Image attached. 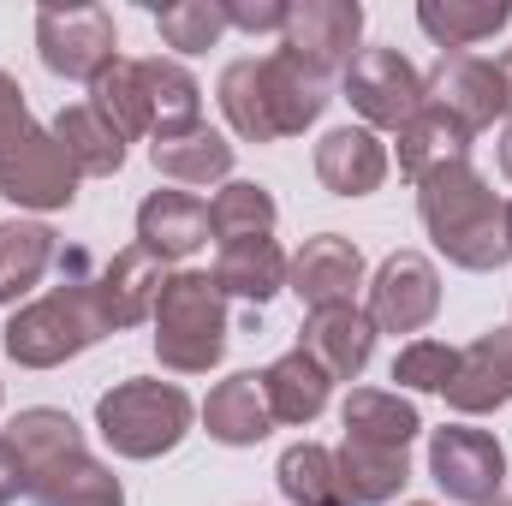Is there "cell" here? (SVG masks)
Masks as SVG:
<instances>
[{"instance_id": "1", "label": "cell", "mask_w": 512, "mask_h": 506, "mask_svg": "<svg viewBox=\"0 0 512 506\" xmlns=\"http://www.w3.org/2000/svg\"><path fill=\"white\" fill-rule=\"evenodd\" d=\"M108 334L102 310H96V274H90V256L66 251L60 256V286L48 298H30L6 316L0 328V346L18 370H54L78 352H90L96 340Z\"/></svg>"}, {"instance_id": "2", "label": "cell", "mask_w": 512, "mask_h": 506, "mask_svg": "<svg viewBox=\"0 0 512 506\" xmlns=\"http://www.w3.org/2000/svg\"><path fill=\"white\" fill-rule=\"evenodd\" d=\"M417 215L435 239V251L447 256L453 268H471V274H495L512 256L507 245V203L489 191V179L459 161V167H441L417 185Z\"/></svg>"}, {"instance_id": "3", "label": "cell", "mask_w": 512, "mask_h": 506, "mask_svg": "<svg viewBox=\"0 0 512 506\" xmlns=\"http://www.w3.org/2000/svg\"><path fill=\"white\" fill-rule=\"evenodd\" d=\"M328 84L310 78L304 66H292L286 54L268 60H233L221 72V114L245 143H280L298 137L304 126H316L328 114Z\"/></svg>"}, {"instance_id": "4", "label": "cell", "mask_w": 512, "mask_h": 506, "mask_svg": "<svg viewBox=\"0 0 512 506\" xmlns=\"http://www.w3.org/2000/svg\"><path fill=\"white\" fill-rule=\"evenodd\" d=\"M227 352V298L209 274H167L155 298V358L173 376H209Z\"/></svg>"}, {"instance_id": "5", "label": "cell", "mask_w": 512, "mask_h": 506, "mask_svg": "<svg viewBox=\"0 0 512 506\" xmlns=\"http://www.w3.org/2000/svg\"><path fill=\"white\" fill-rule=\"evenodd\" d=\"M191 417H197V405H191L185 387L149 381V376H131L96 399V429H102V441L120 459H161V453H173L191 435Z\"/></svg>"}, {"instance_id": "6", "label": "cell", "mask_w": 512, "mask_h": 506, "mask_svg": "<svg viewBox=\"0 0 512 506\" xmlns=\"http://www.w3.org/2000/svg\"><path fill=\"white\" fill-rule=\"evenodd\" d=\"M36 48H42V66L54 78H72V84H96L120 54V36H114V12L102 6H48L36 12Z\"/></svg>"}, {"instance_id": "7", "label": "cell", "mask_w": 512, "mask_h": 506, "mask_svg": "<svg viewBox=\"0 0 512 506\" xmlns=\"http://www.w3.org/2000/svg\"><path fill=\"white\" fill-rule=\"evenodd\" d=\"M429 477L447 501L459 506H495L507 483V453L489 429L471 423H447L429 435Z\"/></svg>"}, {"instance_id": "8", "label": "cell", "mask_w": 512, "mask_h": 506, "mask_svg": "<svg viewBox=\"0 0 512 506\" xmlns=\"http://www.w3.org/2000/svg\"><path fill=\"white\" fill-rule=\"evenodd\" d=\"M358 36H364L358 0H304V6H292V18L280 30V54L328 84L334 72H346L358 60Z\"/></svg>"}, {"instance_id": "9", "label": "cell", "mask_w": 512, "mask_h": 506, "mask_svg": "<svg viewBox=\"0 0 512 506\" xmlns=\"http://www.w3.org/2000/svg\"><path fill=\"white\" fill-rule=\"evenodd\" d=\"M346 102L370 131H399L423 114V72L399 48H358V60L346 66Z\"/></svg>"}, {"instance_id": "10", "label": "cell", "mask_w": 512, "mask_h": 506, "mask_svg": "<svg viewBox=\"0 0 512 506\" xmlns=\"http://www.w3.org/2000/svg\"><path fill=\"white\" fill-rule=\"evenodd\" d=\"M441 310V274L423 251H393L370 280V322L376 334H423Z\"/></svg>"}, {"instance_id": "11", "label": "cell", "mask_w": 512, "mask_h": 506, "mask_svg": "<svg viewBox=\"0 0 512 506\" xmlns=\"http://www.w3.org/2000/svg\"><path fill=\"white\" fill-rule=\"evenodd\" d=\"M0 197L18 209H72L78 197V167L54 143V131L30 126L0 155Z\"/></svg>"}, {"instance_id": "12", "label": "cell", "mask_w": 512, "mask_h": 506, "mask_svg": "<svg viewBox=\"0 0 512 506\" xmlns=\"http://www.w3.org/2000/svg\"><path fill=\"white\" fill-rule=\"evenodd\" d=\"M423 102L453 114L459 126L477 137L483 126H495L507 114V84H501L495 60H483V54H441L435 72L423 78Z\"/></svg>"}, {"instance_id": "13", "label": "cell", "mask_w": 512, "mask_h": 506, "mask_svg": "<svg viewBox=\"0 0 512 506\" xmlns=\"http://www.w3.org/2000/svg\"><path fill=\"white\" fill-rule=\"evenodd\" d=\"M286 286L298 292L304 310H340L364 286V251L352 239H340V233L304 239V251L292 256V268H286Z\"/></svg>"}, {"instance_id": "14", "label": "cell", "mask_w": 512, "mask_h": 506, "mask_svg": "<svg viewBox=\"0 0 512 506\" xmlns=\"http://www.w3.org/2000/svg\"><path fill=\"white\" fill-rule=\"evenodd\" d=\"M447 405L459 417H483L512 405V328H489L459 352V370L447 381Z\"/></svg>"}, {"instance_id": "15", "label": "cell", "mask_w": 512, "mask_h": 506, "mask_svg": "<svg viewBox=\"0 0 512 506\" xmlns=\"http://www.w3.org/2000/svg\"><path fill=\"white\" fill-rule=\"evenodd\" d=\"M298 352L316 358L328 381H358L370 370V352H376V322H370L358 304L310 310V322H304V334H298Z\"/></svg>"}, {"instance_id": "16", "label": "cell", "mask_w": 512, "mask_h": 506, "mask_svg": "<svg viewBox=\"0 0 512 506\" xmlns=\"http://www.w3.org/2000/svg\"><path fill=\"white\" fill-rule=\"evenodd\" d=\"M137 245L155 262H185L209 245V203H197L191 191H149L137 209Z\"/></svg>"}, {"instance_id": "17", "label": "cell", "mask_w": 512, "mask_h": 506, "mask_svg": "<svg viewBox=\"0 0 512 506\" xmlns=\"http://www.w3.org/2000/svg\"><path fill=\"white\" fill-rule=\"evenodd\" d=\"M161 286H167V274H161V262L143 245H131L114 262H102V274H96V310H102L108 334L114 328H137L143 316H155Z\"/></svg>"}, {"instance_id": "18", "label": "cell", "mask_w": 512, "mask_h": 506, "mask_svg": "<svg viewBox=\"0 0 512 506\" xmlns=\"http://www.w3.org/2000/svg\"><path fill=\"white\" fill-rule=\"evenodd\" d=\"M316 179L334 197H370L387 179V143L370 126H340L316 143Z\"/></svg>"}, {"instance_id": "19", "label": "cell", "mask_w": 512, "mask_h": 506, "mask_svg": "<svg viewBox=\"0 0 512 506\" xmlns=\"http://www.w3.org/2000/svg\"><path fill=\"white\" fill-rule=\"evenodd\" d=\"M286 268H292V256L274 239H239V245H221V262H215L209 280H215L221 298H245L251 310H262L286 286Z\"/></svg>"}, {"instance_id": "20", "label": "cell", "mask_w": 512, "mask_h": 506, "mask_svg": "<svg viewBox=\"0 0 512 506\" xmlns=\"http://www.w3.org/2000/svg\"><path fill=\"white\" fill-rule=\"evenodd\" d=\"M459 161H471V131L459 126L453 114H441V108L423 102V114L411 126H399V173L411 185H423L429 173L459 167Z\"/></svg>"}, {"instance_id": "21", "label": "cell", "mask_w": 512, "mask_h": 506, "mask_svg": "<svg viewBox=\"0 0 512 506\" xmlns=\"http://www.w3.org/2000/svg\"><path fill=\"white\" fill-rule=\"evenodd\" d=\"M60 262V239L42 221H0V304H24Z\"/></svg>"}, {"instance_id": "22", "label": "cell", "mask_w": 512, "mask_h": 506, "mask_svg": "<svg viewBox=\"0 0 512 506\" xmlns=\"http://www.w3.org/2000/svg\"><path fill=\"white\" fill-rule=\"evenodd\" d=\"M203 423H209V435H215L221 447H256V441L274 429L262 376H227L209 399H203Z\"/></svg>"}, {"instance_id": "23", "label": "cell", "mask_w": 512, "mask_h": 506, "mask_svg": "<svg viewBox=\"0 0 512 506\" xmlns=\"http://www.w3.org/2000/svg\"><path fill=\"white\" fill-rule=\"evenodd\" d=\"M340 417H346V441L399 447V453H411V441H417V429H423L417 405L399 399V393H382V387H352L346 405H340Z\"/></svg>"}, {"instance_id": "24", "label": "cell", "mask_w": 512, "mask_h": 506, "mask_svg": "<svg viewBox=\"0 0 512 506\" xmlns=\"http://www.w3.org/2000/svg\"><path fill=\"white\" fill-rule=\"evenodd\" d=\"M143 72V96H149V126L155 137H185V131L203 126V90L197 78L179 66V60H137Z\"/></svg>"}, {"instance_id": "25", "label": "cell", "mask_w": 512, "mask_h": 506, "mask_svg": "<svg viewBox=\"0 0 512 506\" xmlns=\"http://www.w3.org/2000/svg\"><path fill=\"white\" fill-rule=\"evenodd\" d=\"M328 387L334 381L322 376V364L316 358H304V352H286V358H274L268 370H262V393H268V411H274V423H316L322 411H328Z\"/></svg>"}, {"instance_id": "26", "label": "cell", "mask_w": 512, "mask_h": 506, "mask_svg": "<svg viewBox=\"0 0 512 506\" xmlns=\"http://www.w3.org/2000/svg\"><path fill=\"white\" fill-rule=\"evenodd\" d=\"M6 441H12V453H18L24 477H42V471H54L60 459L84 453V429H78L66 411H54V405H30V411H18L12 429H6Z\"/></svg>"}, {"instance_id": "27", "label": "cell", "mask_w": 512, "mask_h": 506, "mask_svg": "<svg viewBox=\"0 0 512 506\" xmlns=\"http://www.w3.org/2000/svg\"><path fill=\"white\" fill-rule=\"evenodd\" d=\"M334 465H340V483L352 489V501H358V506H387V501H399V489L411 483V453H399V447L340 441Z\"/></svg>"}, {"instance_id": "28", "label": "cell", "mask_w": 512, "mask_h": 506, "mask_svg": "<svg viewBox=\"0 0 512 506\" xmlns=\"http://www.w3.org/2000/svg\"><path fill=\"white\" fill-rule=\"evenodd\" d=\"M30 501L36 506H126V489H120V477L102 459L72 453L54 471L30 477Z\"/></svg>"}, {"instance_id": "29", "label": "cell", "mask_w": 512, "mask_h": 506, "mask_svg": "<svg viewBox=\"0 0 512 506\" xmlns=\"http://www.w3.org/2000/svg\"><path fill=\"white\" fill-rule=\"evenodd\" d=\"M48 131H54V143L66 149V161L78 167V179H84V173H90V179H108V173H120V161H126V143L114 137V126H108L90 102L60 108Z\"/></svg>"}, {"instance_id": "30", "label": "cell", "mask_w": 512, "mask_h": 506, "mask_svg": "<svg viewBox=\"0 0 512 506\" xmlns=\"http://www.w3.org/2000/svg\"><path fill=\"white\" fill-rule=\"evenodd\" d=\"M149 161L173 185H221L233 173V143L221 131L197 126V131H185V137H155L149 143Z\"/></svg>"}, {"instance_id": "31", "label": "cell", "mask_w": 512, "mask_h": 506, "mask_svg": "<svg viewBox=\"0 0 512 506\" xmlns=\"http://www.w3.org/2000/svg\"><path fill=\"white\" fill-rule=\"evenodd\" d=\"M512 0H423L417 6V24L441 42V54H465L477 48L483 36L507 30Z\"/></svg>"}, {"instance_id": "32", "label": "cell", "mask_w": 512, "mask_h": 506, "mask_svg": "<svg viewBox=\"0 0 512 506\" xmlns=\"http://www.w3.org/2000/svg\"><path fill=\"white\" fill-rule=\"evenodd\" d=\"M274 477H280V495H286L292 506H358V501H352V489L340 483L334 453H328V447H316V441L286 447V453H280V465H274Z\"/></svg>"}, {"instance_id": "33", "label": "cell", "mask_w": 512, "mask_h": 506, "mask_svg": "<svg viewBox=\"0 0 512 506\" xmlns=\"http://www.w3.org/2000/svg\"><path fill=\"white\" fill-rule=\"evenodd\" d=\"M90 108L114 126V137L120 143H131V137H155V126H149V96H143V72H137V60H114L96 84H90Z\"/></svg>"}, {"instance_id": "34", "label": "cell", "mask_w": 512, "mask_h": 506, "mask_svg": "<svg viewBox=\"0 0 512 506\" xmlns=\"http://www.w3.org/2000/svg\"><path fill=\"white\" fill-rule=\"evenodd\" d=\"M274 197L262 191V185H245V179H233V185H221L215 191V203H209V233L221 239V245H239V239H274Z\"/></svg>"}, {"instance_id": "35", "label": "cell", "mask_w": 512, "mask_h": 506, "mask_svg": "<svg viewBox=\"0 0 512 506\" xmlns=\"http://www.w3.org/2000/svg\"><path fill=\"white\" fill-rule=\"evenodd\" d=\"M155 30L179 54H209L233 24H227V6L221 0H179V6H161L155 12Z\"/></svg>"}, {"instance_id": "36", "label": "cell", "mask_w": 512, "mask_h": 506, "mask_svg": "<svg viewBox=\"0 0 512 506\" xmlns=\"http://www.w3.org/2000/svg\"><path fill=\"white\" fill-rule=\"evenodd\" d=\"M453 370H459V352L441 346V340H411V346L393 358V381L411 387V393H447Z\"/></svg>"}, {"instance_id": "37", "label": "cell", "mask_w": 512, "mask_h": 506, "mask_svg": "<svg viewBox=\"0 0 512 506\" xmlns=\"http://www.w3.org/2000/svg\"><path fill=\"white\" fill-rule=\"evenodd\" d=\"M221 6H227V24H233V30H251V36L286 30V18H292L286 0H221Z\"/></svg>"}, {"instance_id": "38", "label": "cell", "mask_w": 512, "mask_h": 506, "mask_svg": "<svg viewBox=\"0 0 512 506\" xmlns=\"http://www.w3.org/2000/svg\"><path fill=\"white\" fill-rule=\"evenodd\" d=\"M30 131V108H24V90H18V78H6L0 72V155L18 143Z\"/></svg>"}, {"instance_id": "39", "label": "cell", "mask_w": 512, "mask_h": 506, "mask_svg": "<svg viewBox=\"0 0 512 506\" xmlns=\"http://www.w3.org/2000/svg\"><path fill=\"white\" fill-rule=\"evenodd\" d=\"M18 495H30V477H24V465H18L12 441L0 435V506H12Z\"/></svg>"}, {"instance_id": "40", "label": "cell", "mask_w": 512, "mask_h": 506, "mask_svg": "<svg viewBox=\"0 0 512 506\" xmlns=\"http://www.w3.org/2000/svg\"><path fill=\"white\" fill-rule=\"evenodd\" d=\"M495 72H501V84H507V114H512V48L495 60Z\"/></svg>"}, {"instance_id": "41", "label": "cell", "mask_w": 512, "mask_h": 506, "mask_svg": "<svg viewBox=\"0 0 512 506\" xmlns=\"http://www.w3.org/2000/svg\"><path fill=\"white\" fill-rule=\"evenodd\" d=\"M501 173L512 179V126H507V137H501Z\"/></svg>"}, {"instance_id": "42", "label": "cell", "mask_w": 512, "mask_h": 506, "mask_svg": "<svg viewBox=\"0 0 512 506\" xmlns=\"http://www.w3.org/2000/svg\"><path fill=\"white\" fill-rule=\"evenodd\" d=\"M507 245H512V203H507Z\"/></svg>"}, {"instance_id": "43", "label": "cell", "mask_w": 512, "mask_h": 506, "mask_svg": "<svg viewBox=\"0 0 512 506\" xmlns=\"http://www.w3.org/2000/svg\"><path fill=\"white\" fill-rule=\"evenodd\" d=\"M411 506H429V501H411Z\"/></svg>"}, {"instance_id": "44", "label": "cell", "mask_w": 512, "mask_h": 506, "mask_svg": "<svg viewBox=\"0 0 512 506\" xmlns=\"http://www.w3.org/2000/svg\"><path fill=\"white\" fill-rule=\"evenodd\" d=\"M495 506H507V501H495Z\"/></svg>"}]
</instances>
